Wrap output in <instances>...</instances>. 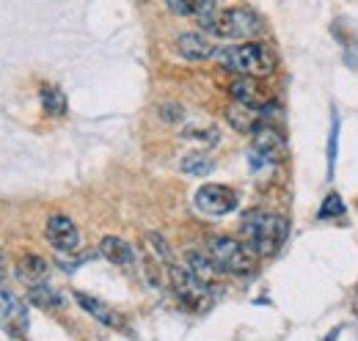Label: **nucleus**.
Instances as JSON below:
<instances>
[{
	"label": "nucleus",
	"instance_id": "13",
	"mask_svg": "<svg viewBox=\"0 0 358 341\" xmlns=\"http://www.w3.org/2000/svg\"><path fill=\"white\" fill-rule=\"evenodd\" d=\"M47 273H50V264H47L45 256H39V254H28L17 261V278H20L22 284H28L31 289L45 281Z\"/></svg>",
	"mask_w": 358,
	"mask_h": 341
},
{
	"label": "nucleus",
	"instance_id": "5",
	"mask_svg": "<svg viewBox=\"0 0 358 341\" xmlns=\"http://www.w3.org/2000/svg\"><path fill=\"white\" fill-rule=\"evenodd\" d=\"M193 204H196V210L201 215L221 217V215H229L237 210L240 196L231 187H226V184H204V187L196 190Z\"/></svg>",
	"mask_w": 358,
	"mask_h": 341
},
{
	"label": "nucleus",
	"instance_id": "20",
	"mask_svg": "<svg viewBox=\"0 0 358 341\" xmlns=\"http://www.w3.org/2000/svg\"><path fill=\"white\" fill-rule=\"evenodd\" d=\"M182 138L185 140H193V143H201V146H215L221 140V132L218 127H187L182 129Z\"/></svg>",
	"mask_w": 358,
	"mask_h": 341
},
{
	"label": "nucleus",
	"instance_id": "11",
	"mask_svg": "<svg viewBox=\"0 0 358 341\" xmlns=\"http://www.w3.org/2000/svg\"><path fill=\"white\" fill-rule=\"evenodd\" d=\"M177 52L190 64H201V61L215 55V47L201 34H182L177 39Z\"/></svg>",
	"mask_w": 358,
	"mask_h": 341
},
{
	"label": "nucleus",
	"instance_id": "7",
	"mask_svg": "<svg viewBox=\"0 0 358 341\" xmlns=\"http://www.w3.org/2000/svg\"><path fill=\"white\" fill-rule=\"evenodd\" d=\"M45 237L47 242L61 254H69V251H75L80 245V231L72 223V217H66V215H50L47 217Z\"/></svg>",
	"mask_w": 358,
	"mask_h": 341
},
{
	"label": "nucleus",
	"instance_id": "22",
	"mask_svg": "<svg viewBox=\"0 0 358 341\" xmlns=\"http://www.w3.org/2000/svg\"><path fill=\"white\" fill-rule=\"evenodd\" d=\"M146 240H149V242H152V248L160 254V259H163V264H166V267L177 264V261H174V254H171V248H169V242H166V237H160V234H155V231H152Z\"/></svg>",
	"mask_w": 358,
	"mask_h": 341
},
{
	"label": "nucleus",
	"instance_id": "1",
	"mask_svg": "<svg viewBox=\"0 0 358 341\" xmlns=\"http://www.w3.org/2000/svg\"><path fill=\"white\" fill-rule=\"evenodd\" d=\"M289 223L284 215H273L265 210H251L240 223V234L248 240L245 245L257 256H273L281 251L287 240Z\"/></svg>",
	"mask_w": 358,
	"mask_h": 341
},
{
	"label": "nucleus",
	"instance_id": "23",
	"mask_svg": "<svg viewBox=\"0 0 358 341\" xmlns=\"http://www.w3.org/2000/svg\"><path fill=\"white\" fill-rule=\"evenodd\" d=\"M336 149H339V116L334 113V127H331V140H328V170L334 176V166H336Z\"/></svg>",
	"mask_w": 358,
	"mask_h": 341
},
{
	"label": "nucleus",
	"instance_id": "8",
	"mask_svg": "<svg viewBox=\"0 0 358 341\" xmlns=\"http://www.w3.org/2000/svg\"><path fill=\"white\" fill-rule=\"evenodd\" d=\"M0 328L11 336H22L28 331V305L8 289H0Z\"/></svg>",
	"mask_w": 358,
	"mask_h": 341
},
{
	"label": "nucleus",
	"instance_id": "9",
	"mask_svg": "<svg viewBox=\"0 0 358 341\" xmlns=\"http://www.w3.org/2000/svg\"><path fill=\"white\" fill-rule=\"evenodd\" d=\"M254 152H257L268 166H275V163L284 157V138L278 135L275 127L259 124L257 132H254Z\"/></svg>",
	"mask_w": 358,
	"mask_h": 341
},
{
	"label": "nucleus",
	"instance_id": "19",
	"mask_svg": "<svg viewBox=\"0 0 358 341\" xmlns=\"http://www.w3.org/2000/svg\"><path fill=\"white\" fill-rule=\"evenodd\" d=\"M28 300H31L34 305H39V308H64V298H61L50 284L34 286L31 295H28Z\"/></svg>",
	"mask_w": 358,
	"mask_h": 341
},
{
	"label": "nucleus",
	"instance_id": "18",
	"mask_svg": "<svg viewBox=\"0 0 358 341\" xmlns=\"http://www.w3.org/2000/svg\"><path fill=\"white\" fill-rule=\"evenodd\" d=\"M42 108L47 116H64L66 113V94L58 85H45L42 88Z\"/></svg>",
	"mask_w": 358,
	"mask_h": 341
},
{
	"label": "nucleus",
	"instance_id": "3",
	"mask_svg": "<svg viewBox=\"0 0 358 341\" xmlns=\"http://www.w3.org/2000/svg\"><path fill=\"white\" fill-rule=\"evenodd\" d=\"M207 251H210V259H213L224 273L248 275V273H254V267H257V254H254L245 242L231 240V237H210Z\"/></svg>",
	"mask_w": 358,
	"mask_h": 341
},
{
	"label": "nucleus",
	"instance_id": "24",
	"mask_svg": "<svg viewBox=\"0 0 358 341\" xmlns=\"http://www.w3.org/2000/svg\"><path fill=\"white\" fill-rule=\"evenodd\" d=\"M160 116H163V122L177 124V122L185 119V108H182V105H163V108H160Z\"/></svg>",
	"mask_w": 358,
	"mask_h": 341
},
{
	"label": "nucleus",
	"instance_id": "15",
	"mask_svg": "<svg viewBox=\"0 0 358 341\" xmlns=\"http://www.w3.org/2000/svg\"><path fill=\"white\" fill-rule=\"evenodd\" d=\"M99 254L105 256L108 261L119 264V267H130L135 261V254H133V248H130V242L122 240V237H105V240L99 242Z\"/></svg>",
	"mask_w": 358,
	"mask_h": 341
},
{
	"label": "nucleus",
	"instance_id": "16",
	"mask_svg": "<svg viewBox=\"0 0 358 341\" xmlns=\"http://www.w3.org/2000/svg\"><path fill=\"white\" fill-rule=\"evenodd\" d=\"M226 122L231 124V127L237 129V132H257V127L262 124L259 122V110H248V108H243V105H231L229 110H226Z\"/></svg>",
	"mask_w": 358,
	"mask_h": 341
},
{
	"label": "nucleus",
	"instance_id": "4",
	"mask_svg": "<svg viewBox=\"0 0 358 341\" xmlns=\"http://www.w3.org/2000/svg\"><path fill=\"white\" fill-rule=\"evenodd\" d=\"M262 31V20L251 8H229L215 17V22L207 28L210 36L218 39H254Z\"/></svg>",
	"mask_w": 358,
	"mask_h": 341
},
{
	"label": "nucleus",
	"instance_id": "14",
	"mask_svg": "<svg viewBox=\"0 0 358 341\" xmlns=\"http://www.w3.org/2000/svg\"><path fill=\"white\" fill-rule=\"evenodd\" d=\"M229 94L234 96V105H243L248 110H259L265 105L262 94H259V85L254 83L251 78H237L234 83L229 85Z\"/></svg>",
	"mask_w": 358,
	"mask_h": 341
},
{
	"label": "nucleus",
	"instance_id": "6",
	"mask_svg": "<svg viewBox=\"0 0 358 341\" xmlns=\"http://www.w3.org/2000/svg\"><path fill=\"white\" fill-rule=\"evenodd\" d=\"M169 281H171V289L177 292L185 305H190V308H207L210 305V286H204L187 267L171 264L169 267Z\"/></svg>",
	"mask_w": 358,
	"mask_h": 341
},
{
	"label": "nucleus",
	"instance_id": "17",
	"mask_svg": "<svg viewBox=\"0 0 358 341\" xmlns=\"http://www.w3.org/2000/svg\"><path fill=\"white\" fill-rule=\"evenodd\" d=\"M179 168H182V173H190V176H207L210 170L215 168V163H213V157H207L204 152H187V154L182 157Z\"/></svg>",
	"mask_w": 358,
	"mask_h": 341
},
{
	"label": "nucleus",
	"instance_id": "12",
	"mask_svg": "<svg viewBox=\"0 0 358 341\" xmlns=\"http://www.w3.org/2000/svg\"><path fill=\"white\" fill-rule=\"evenodd\" d=\"M185 261H187V270H190L204 286H215V284L221 281V267H218L213 259H207L204 254H199V251H185Z\"/></svg>",
	"mask_w": 358,
	"mask_h": 341
},
{
	"label": "nucleus",
	"instance_id": "10",
	"mask_svg": "<svg viewBox=\"0 0 358 341\" xmlns=\"http://www.w3.org/2000/svg\"><path fill=\"white\" fill-rule=\"evenodd\" d=\"M75 300H78V305H80L86 314H91L99 325H105V328H116V331L124 328V317H122L119 311H113L108 303L91 298V295H86V292H75Z\"/></svg>",
	"mask_w": 358,
	"mask_h": 341
},
{
	"label": "nucleus",
	"instance_id": "26",
	"mask_svg": "<svg viewBox=\"0 0 358 341\" xmlns=\"http://www.w3.org/2000/svg\"><path fill=\"white\" fill-rule=\"evenodd\" d=\"M8 278V259H6V254L0 251V284Z\"/></svg>",
	"mask_w": 358,
	"mask_h": 341
},
{
	"label": "nucleus",
	"instance_id": "21",
	"mask_svg": "<svg viewBox=\"0 0 358 341\" xmlns=\"http://www.w3.org/2000/svg\"><path fill=\"white\" fill-rule=\"evenodd\" d=\"M345 201H342V196L339 193H328L325 196V201H322V207H320V220H331V217H342L345 215Z\"/></svg>",
	"mask_w": 358,
	"mask_h": 341
},
{
	"label": "nucleus",
	"instance_id": "2",
	"mask_svg": "<svg viewBox=\"0 0 358 341\" xmlns=\"http://www.w3.org/2000/svg\"><path fill=\"white\" fill-rule=\"evenodd\" d=\"M218 61L226 69L243 75V78H268L275 72V55L268 44L248 42V44H234V47H224L215 50Z\"/></svg>",
	"mask_w": 358,
	"mask_h": 341
},
{
	"label": "nucleus",
	"instance_id": "25",
	"mask_svg": "<svg viewBox=\"0 0 358 341\" xmlns=\"http://www.w3.org/2000/svg\"><path fill=\"white\" fill-rule=\"evenodd\" d=\"M174 14H193V3H169Z\"/></svg>",
	"mask_w": 358,
	"mask_h": 341
}]
</instances>
